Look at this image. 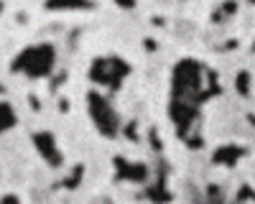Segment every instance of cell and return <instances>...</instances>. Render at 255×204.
<instances>
[{"instance_id": "obj_9", "label": "cell", "mask_w": 255, "mask_h": 204, "mask_svg": "<svg viewBox=\"0 0 255 204\" xmlns=\"http://www.w3.org/2000/svg\"><path fill=\"white\" fill-rule=\"evenodd\" d=\"M240 156H243V151H240L238 146H225V148H220V151H217L215 161H217V163H222V166H232V163H235Z\"/></svg>"}, {"instance_id": "obj_7", "label": "cell", "mask_w": 255, "mask_h": 204, "mask_svg": "<svg viewBox=\"0 0 255 204\" xmlns=\"http://www.w3.org/2000/svg\"><path fill=\"white\" fill-rule=\"evenodd\" d=\"M92 0H46V10L56 13H72V10H92Z\"/></svg>"}, {"instance_id": "obj_2", "label": "cell", "mask_w": 255, "mask_h": 204, "mask_svg": "<svg viewBox=\"0 0 255 204\" xmlns=\"http://www.w3.org/2000/svg\"><path fill=\"white\" fill-rule=\"evenodd\" d=\"M56 59L59 51L54 44L49 41H41V44H31L26 49H20L13 59H10V72L18 77H26V79H46L54 67H56Z\"/></svg>"}, {"instance_id": "obj_5", "label": "cell", "mask_w": 255, "mask_h": 204, "mask_svg": "<svg viewBox=\"0 0 255 204\" xmlns=\"http://www.w3.org/2000/svg\"><path fill=\"white\" fill-rule=\"evenodd\" d=\"M33 148H36V153L44 158L51 169H61L64 166V153L59 148V140H56L54 133H49V130L33 133Z\"/></svg>"}, {"instance_id": "obj_3", "label": "cell", "mask_w": 255, "mask_h": 204, "mask_svg": "<svg viewBox=\"0 0 255 204\" xmlns=\"http://www.w3.org/2000/svg\"><path fill=\"white\" fill-rule=\"evenodd\" d=\"M130 64L123 59V56H115V54H108V56H97L90 67V79L95 87H102V90H120L123 82L130 77Z\"/></svg>"}, {"instance_id": "obj_4", "label": "cell", "mask_w": 255, "mask_h": 204, "mask_svg": "<svg viewBox=\"0 0 255 204\" xmlns=\"http://www.w3.org/2000/svg\"><path fill=\"white\" fill-rule=\"evenodd\" d=\"M87 112L95 122V128L102 138H118L120 133V112L113 107V102L97 90L87 92Z\"/></svg>"}, {"instance_id": "obj_1", "label": "cell", "mask_w": 255, "mask_h": 204, "mask_svg": "<svg viewBox=\"0 0 255 204\" xmlns=\"http://www.w3.org/2000/svg\"><path fill=\"white\" fill-rule=\"evenodd\" d=\"M217 92L215 87V74H212L202 61L194 59H181L174 67L171 74V100H181L189 105L204 102L207 97H212Z\"/></svg>"}, {"instance_id": "obj_6", "label": "cell", "mask_w": 255, "mask_h": 204, "mask_svg": "<svg viewBox=\"0 0 255 204\" xmlns=\"http://www.w3.org/2000/svg\"><path fill=\"white\" fill-rule=\"evenodd\" d=\"M115 174H118V179L133 181V184H138V181H145V176H148V171H145V166H143V163H135V161H125V158H115Z\"/></svg>"}, {"instance_id": "obj_10", "label": "cell", "mask_w": 255, "mask_h": 204, "mask_svg": "<svg viewBox=\"0 0 255 204\" xmlns=\"http://www.w3.org/2000/svg\"><path fill=\"white\" fill-rule=\"evenodd\" d=\"M248 82H250V77H248V72H243V74H238V92H243V95H248L250 90H248Z\"/></svg>"}, {"instance_id": "obj_8", "label": "cell", "mask_w": 255, "mask_h": 204, "mask_svg": "<svg viewBox=\"0 0 255 204\" xmlns=\"http://www.w3.org/2000/svg\"><path fill=\"white\" fill-rule=\"evenodd\" d=\"M18 122V115H15V110L8 105L5 100H0V135L3 133H8L13 125Z\"/></svg>"}, {"instance_id": "obj_11", "label": "cell", "mask_w": 255, "mask_h": 204, "mask_svg": "<svg viewBox=\"0 0 255 204\" xmlns=\"http://www.w3.org/2000/svg\"><path fill=\"white\" fill-rule=\"evenodd\" d=\"M118 5H123V8H133V5H135V0H118Z\"/></svg>"}, {"instance_id": "obj_12", "label": "cell", "mask_w": 255, "mask_h": 204, "mask_svg": "<svg viewBox=\"0 0 255 204\" xmlns=\"http://www.w3.org/2000/svg\"><path fill=\"white\" fill-rule=\"evenodd\" d=\"M0 13H3V3H0Z\"/></svg>"}]
</instances>
